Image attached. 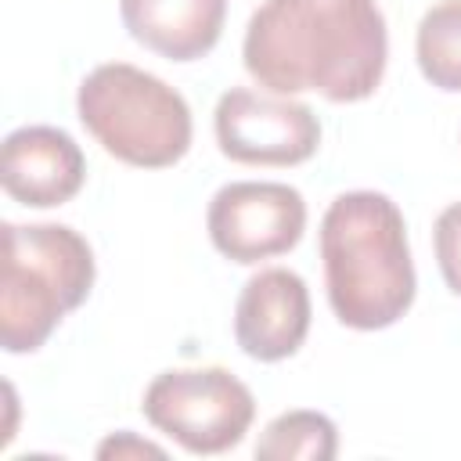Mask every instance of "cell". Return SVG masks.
Instances as JSON below:
<instances>
[{
  "instance_id": "cell-12",
  "label": "cell",
  "mask_w": 461,
  "mask_h": 461,
  "mask_svg": "<svg viewBox=\"0 0 461 461\" xmlns=\"http://www.w3.org/2000/svg\"><path fill=\"white\" fill-rule=\"evenodd\" d=\"M339 454V429L321 411H285L256 439L259 461H331Z\"/></svg>"
},
{
  "instance_id": "cell-10",
  "label": "cell",
  "mask_w": 461,
  "mask_h": 461,
  "mask_svg": "<svg viewBox=\"0 0 461 461\" xmlns=\"http://www.w3.org/2000/svg\"><path fill=\"white\" fill-rule=\"evenodd\" d=\"M126 32L169 61L205 58L227 18V0H119Z\"/></svg>"
},
{
  "instance_id": "cell-3",
  "label": "cell",
  "mask_w": 461,
  "mask_h": 461,
  "mask_svg": "<svg viewBox=\"0 0 461 461\" xmlns=\"http://www.w3.org/2000/svg\"><path fill=\"white\" fill-rule=\"evenodd\" d=\"M0 346L36 353L94 288V252L65 223H4Z\"/></svg>"
},
{
  "instance_id": "cell-14",
  "label": "cell",
  "mask_w": 461,
  "mask_h": 461,
  "mask_svg": "<svg viewBox=\"0 0 461 461\" xmlns=\"http://www.w3.org/2000/svg\"><path fill=\"white\" fill-rule=\"evenodd\" d=\"M97 457H162V447H155L148 439H137L133 432H119V436H108L97 447Z\"/></svg>"
},
{
  "instance_id": "cell-2",
  "label": "cell",
  "mask_w": 461,
  "mask_h": 461,
  "mask_svg": "<svg viewBox=\"0 0 461 461\" xmlns=\"http://www.w3.org/2000/svg\"><path fill=\"white\" fill-rule=\"evenodd\" d=\"M324 288L339 324L378 331L414 303V259L407 223L382 191H346L321 220Z\"/></svg>"
},
{
  "instance_id": "cell-6",
  "label": "cell",
  "mask_w": 461,
  "mask_h": 461,
  "mask_svg": "<svg viewBox=\"0 0 461 461\" xmlns=\"http://www.w3.org/2000/svg\"><path fill=\"white\" fill-rule=\"evenodd\" d=\"M216 144L241 166H299L321 148V122L310 104L285 94L230 86L212 112Z\"/></svg>"
},
{
  "instance_id": "cell-7",
  "label": "cell",
  "mask_w": 461,
  "mask_h": 461,
  "mask_svg": "<svg viewBox=\"0 0 461 461\" xmlns=\"http://www.w3.org/2000/svg\"><path fill=\"white\" fill-rule=\"evenodd\" d=\"M205 227L220 256L249 267L299 245L306 230V202L288 184L234 180L212 194Z\"/></svg>"
},
{
  "instance_id": "cell-8",
  "label": "cell",
  "mask_w": 461,
  "mask_h": 461,
  "mask_svg": "<svg viewBox=\"0 0 461 461\" xmlns=\"http://www.w3.org/2000/svg\"><path fill=\"white\" fill-rule=\"evenodd\" d=\"M310 335V292L295 270L270 267L245 281L234 306L238 346L263 364L299 353Z\"/></svg>"
},
{
  "instance_id": "cell-4",
  "label": "cell",
  "mask_w": 461,
  "mask_h": 461,
  "mask_svg": "<svg viewBox=\"0 0 461 461\" xmlns=\"http://www.w3.org/2000/svg\"><path fill=\"white\" fill-rule=\"evenodd\" d=\"M86 133L119 162L137 169L176 166L191 148V108L166 79L126 65H97L76 94Z\"/></svg>"
},
{
  "instance_id": "cell-11",
  "label": "cell",
  "mask_w": 461,
  "mask_h": 461,
  "mask_svg": "<svg viewBox=\"0 0 461 461\" xmlns=\"http://www.w3.org/2000/svg\"><path fill=\"white\" fill-rule=\"evenodd\" d=\"M414 58L436 90L461 94V0H439L421 14Z\"/></svg>"
},
{
  "instance_id": "cell-9",
  "label": "cell",
  "mask_w": 461,
  "mask_h": 461,
  "mask_svg": "<svg viewBox=\"0 0 461 461\" xmlns=\"http://www.w3.org/2000/svg\"><path fill=\"white\" fill-rule=\"evenodd\" d=\"M86 158L79 144L58 126H22L7 133L0 151L4 191L29 209H54L79 194Z\"/></svg>"
},
{
  "instance_id": "cell-1",
  "label": "cell",
  "mask_w": 461,
  "mask_h": 461,
  "mask_svg": "<svg viewBox=\"0 0 461 461\" xmlns=\"http://www.w3.org/2000/svg\"><path fill=\"white\" fill-rule=\"evenodd\" d=\"M241 58L270 94L313 90L331 104H353L378 90L389 32L378 0H263Z\"/></svg>"
},
{
  "instance_id": "cell-5",
  "label": "cell",
  "mask_w": 461,
  "mask_h": 461,
  "mask_svg": "<svg viewBox=\"0 0 461 461\" xmlns=\"http://www.w3.org/2000/svg\"><path fill=\"white\" fill-rule=\"evenodd\" d=\"M140 411L187 454L209 457L245 439L256 418V400L227 367H173L155 375Z\"/></svg>"
},
{
  "instance_id": "cell-13",
  "label": "cell",
  "mask_w": 461,
  "mask_h": 461,
  "mask_svg": "<svg viewBox=\"0 0 461 461\" xmlns=\"http://www.w3.org/2000/svg\"><path fill=\"white\" fill-rule=\"evenodd\" d=\"M432 245H436V263H439V274H443L447 288L454 295H461V202L447 205L436 216Z\"/></svg>"
}]
</instances>
